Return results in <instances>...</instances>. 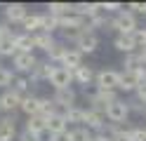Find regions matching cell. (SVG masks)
Wrapping results in <instances>:
<instances>
[{"label":"cell","mask_w":146,"mask_h":141,"mask_svg":"<svg viewBox=\"0 0 146 141\" xmlns=\"http://www.w3.org/2000/svg\"><path fill=\"white\" fill-rule=\"evenodd\" d=\"M111 28L118 31V35H132L139 26H137V17L132 12H127V9H123L120 14H115L111 19Z\"/></svg>","instance_id":"1"},{"label":"cell","mask_w":146,"mask_h":141,"mask_svg":"<svg viewBox=\"0 0 146 141\" xmlns=\"http://www.w3.org/2000/svg\"><path fill=\"white\" fill-rule=\"evenodd\" d=\"M104 115H106V120L111 122V125H123V122H127V118H130V103L118 99L113 103H108Z\"/></svg>","instance_id":"2"},{"label":"cell","mask_w":146,"mask_h":141,"mask_svg":"<svg viewBox=\"0 0 146 141\" xmlns=\"http://www.w3.org/2000/svg\"><path fill=\"white\" fill-rule=\"evenodd\" d=\"M85 97H87V101L92 103V108L94 111H99V113H106V108H108V103H113V101H118V92H106V89H94V92H85Z\"/></svg>","instance_id":"3"},{"label":"cell","mask_w":146,"mask_h":141,"mask_svg":"<svg viewBox=\"0 0 146 141\" xmlns=\"http://www.w3.org/2000/svg\"><path fill=\"white\" fill-rule=\"evenodd\" d=\"M118 80H120V71H113V68H104L97 73V89H106V92H118Z\"/></svg>","instance_id":"4"},{"label":"cell","mask_w":146,"mask_h":141,"mask_svg":"<svg viewBox=\"0 0 146 141\" xmlns=\"http://www.w3.org/2000/svg\"><path fill=\"white\" fill-rule=\"evenodd\" d=\"M97 47H99V35L94 31H87V28L80 33V38L76 40V50L80 54H92V52H97Z\"/></svg>","instance_id":"5"},{"label":"cell","mask_w":146,"mask_h":141,"mask_svg":"<svg viewBox=\"0 0 146 141\" xmlns=\"http://www.w3.org/2000/svg\"><path fill=\"white\" fill-rule=\"evenodd\" d=\"M54 103H57V108H59V113L61 111H68V108H73V106H78L76 103V89L73 87H66V89H54Z\"/></svg>","instance_id":"6"},{"label":"cell","mask_w":146,"mask_h":141,"mask_svg":"<svg viewBox=\"0 0 146 141\" xmlns=\"http://www.w3.org/2000/svg\"><path fill=\"white\" fill-rule=\"evenodd\" d=\"M21 94H17L12 89H5L3 94H0V108H3V113H7V115H14V111L21 108Z\"/></svg>","instance_id":"7"},{"label":"cell","mask_w":146,"mask_h":141,"mask_svg":"<svg viewBox=\"0 0 146 141\" xmlns=\"http://www.w3.org/2000/svg\"><path fill=\"white\" fill-rule=\"evenodd\" d=\"M29 17V7H26L24 3H10V5H5V21L7 24H19Z\"/></svg>","instance_id":"8"},{"label":"cell","mask_w":146,"mask_h":141,"mask_svg":"<svg viewBox=\"0 0 146 141\" xmlns=\"http://www.w3.org/2000/svg\"><path fill=\"white\" fill-rule=\"evenodd\" d=\"M71 82H76L73 80V71L64 68V66H57L54 73H52V78H50V85L54 89H66V87H71Z\"/></svg>","instance_id":"9"},{"label":"cell","mask_w":146,"mask_h":141,"mask_svg":"<svg viewBox=\"0 0 146 141\" xmlns=\"http://www.w3.org/2000/svg\"><path fill=\"white\" fill-rule=\"evenodd\" d=\"M54 68H57V66L50 64V61H38V64H35V68L29 73V82H42V80L50 82Z\"/></svg>","instance_id":"10"},{"label":"cell","mask_w":146,"mask_h":141,"mask_svg":"<svg viewBox=\"0 0 146 141\" xmlns=\"http://www.w3.org/2000/svg\"><path fill=\"white\" fill-rule=\"evenodd\" d=\"M12 64H14V71H17V73H31V71L35 68V64H38V59H35L33 54L17 52L14 59H12Z\"/></svg>","instance_id":"11"},{"label":"cell","mask_w":146,"mask_h":141,"mask_svg":"<svg viewBox=\"0 0 146 141\" xmlns=\"http://www.w3.org/2000/svg\"><path fill=\"white\" fill-rule=\"evenodd\" d=\"M104 125H106V115H104V113H99V111H94V108H87L83 127H87L90 132H102Z\"/></svg>","instance_id":"12"},{"label":"cell","mask_w":146,"mask_h":141,"mask_svg":"<svg viewBox=\"0 0 146 141\" xmlns=\"http://www.w3.org/2000/svg\"><path fill=\"white\" fill-rule=\"evenodd\" d=\"M14 136H17L14 115H3L0 118V141H14Z\"/></svg>","instance_id":"13"},{"label":"cell","mask_w":146,"mask_h":141,"mask_svg":"<svg viewBox=\"0 0 146 141\" xmlns=\"http://www.w3.org/2000/svg\"><path fill=\"white\" fill-rule=\"evenodd\" d=\"M139 78H137L134 71H120V80H118V89L123 92H137V87H139Z\"/></svg>","instance_id":"14"},{"label":"cell","mask_w":146,"mask_h":141,"mask_svg":"<svg viewBox=\"0 0 146 141\" xmlns=\"http://www.w3.org/2000/svg\"><path fill=\"white\" fill-rule=\"evenodd\" d=\"M26 132H31V134H38V136H45L47 134V118L42 115H33V118H26Z\"/></svg>","instance_id":"15"},{"label":"cell","mask_w":146,"mask_h":141,"mask_svg":"<svg viewBox=\"0 0 146 141\" xmlns=\"http://www.w3.org/2000/svg\"><path fill=\"white\" fill-rule=\"evenodd\" d=\"M64 132H68V122L64 120V115H61V113L50 115L47 118V134L50 136H57V134H64Z\"/></svg>","instance_id":"16"},{"label":"cell","mask_w":146,"mask_h":141,"mask_svg":"<svg viewBox=\"0 0 146 141\" xmlns=\"http://www.w3.org/2000/svg\"><path fill=\"white\" fill-rule=\"evenodd\" d=\"M59 66H64V68H68V71H76V68L83 66V54H80L76 47H68V52L64 54V59H61Z\"/></svg>","instance_id":"17"},{"label":"cell","mask_w":146,"mask_h":141,"mask_svg":"<svg viewBox=\"0 0 146 141\" xmlns=\"http://www.w3.org/2000/svg\"><path fill=\"white\" fill-rule=\"evenodd\" d=\"M97 78V73L92 71V66H80V68H76L73 71V80H76L78 85H83V87L87 89V85H92V80Z\"/></svg>","instance_id":"18"},{"label":"cell","mask_w":146,"mask_h":141,"mask_svg":"<svg viewBox=\"0 0 146 141\" xmlns=\"http://www.w3.org/2000/svg\"><path fill=\"white\" fill-rule=\"evenodd\" d=\"M85 113L87 108H80V106H73L68 111H61V115L64 120L68 122V125H76V127H83V122H85Z\"/></svg>","instance_id":"19"},{"label":"cell","mask_w":146,"mask_h":141,"mask_svg":"<svg viewBox=\"0 0 146 141\" xmlns=\"http://www.w3.org/2000/svg\"><path fill=\"white\" fill-rule=\"evenodd\" d=\"M19 111H24L29 118L38 115V113H40V97H35V94H26V97L21 99V108Z\"/></svg>","instance_id":"20"},{"label":"cell","mask_w":146,"mask_h":141,"mask_svg":"<svg viewBox=\"0 0 146 141\" xmlns=\"http://www.w3.org/2000/svg\"><path fill=\"white\" fill-rule=\"evenodd\" d=\"M14 47H17V52H26V54H33L35 50V42H33V35L31 33H17L14 38Z\"/></svg>","instance_id":"21"},{"label":"cell","mask_w":146,"mask_h":141,"mask_svg":"<svg viewBox=\"0 0 146 141\" xmlns=\"http://www.w3.org/2000/svg\"><path fill=\"white\" fill-rule=\"evenodd\" d=\"M113 47H115L118 52H123V54H134V52H139V50H137V45H134V38H132V35H115Z\"/></svg>","instance_id":"22"},{"label":"cell","mask_w":146,"mask_h":141,"mask_svg":"<svg viewBox=\"0 0 146 141\" xmlns=\"http://www.w3.org/2000/svg\"><path fill=\"white\" fill-rule=\"evenodd\" d=\"M14 38H17V33H12V31L0 38V56H12V59H14V54H17Z\"/></svg>","instance_id":"23"},{"label":"cell","mask_w":146,"mask_h":141,"mask_svg":"<svg viewBox=\"0 0 146 141\" xmlns=\"http://www.w3.org/2000/svg\"><path fill=\"white\" fill-rule=\"evenodd\" d=\"M40 31H42V33L59 31V17H54V14H50V12H40Z\"/></svg>","instance_id":"24"},{"label":"cell","mask_w":146,"mask_h":141,"mask_svg":"<svg viewBox=\"0 0 146 141\" xmlns=\"http://www.w3.org/2000/svg\"><path fill=\"white\" fill-rule=\"evenodd\" d=\"M68 52V45L64 42V40H57L52 45V50L47 52V61L50 64H61V59H64V54Z\"/></svg>","instance_id":"25"},{"label":"cell","mask_w":146,"mask_h":141,"mask_svg":"<svg viewBox=\"0 0 146 141\" xmlns=\"http://www.w3.org/2000/svg\"><path fill=\"white\" fill-rule=\"evenodd\" d=\"M33 42H35V47H38V50H42L45 54H47V52L52 50V45L57 42V38H54L52 33H42V31H40V33L33 35Z\"/></svg>","instance_id":"26"},{"label":"cell","mask_w":146,"mask_h":141,"mask_svg":"<svg viewBox=\"0 0 146 141\" xmlns=\"http://www.w3.org/2000/svg\"><path fill=\"white\" fill-rule=\"evenodd\" d=\"M21 28H24V33H31V35L40 33V14H29L21 21Z\"/></svg>","instance_id":"27"},{"label":"cell","mask_w":146,"mask_h":141,"mask_svg":"<svg viewBox=\"0 0 146 141\" xmlns=\"http://www.w3.org/2000/svg\"><path fill=\"white\" fill-rule=\"evenodd\" d=\"M10 89L17 92V94H21V97H26V94H31V82H29V78H24V75H14Z\"/></svg>","instance_id":"28"},{"label":"cell","mask_w":146,"mask_h":141,"mask_svg":"<svg viewBox=\"0 0 146 141\" xmlns=\"http://www.w3.org/2000/svg\"><path fill=\"white\" fill-rule=\"evenodd\" d=\"M94 132H90L87 127H73L68 129V141H92Z\"/></svg>","instance_id":"29"},{"label":"cell","mask_w":146,"mask_h":141,"mask_svg":"<svg viewBox=\"0 0 146 141\" xmlns=\"http://www.w3.org/2000/svg\"><path fill=\"white\" fill-rule=\"evenodd\" d=\"M47 12L54 14V17H66V14L73 12V3H50Z\"/></svg>","instance_id":"30"},{"label":"cell","mask_w":146,"mask_h":141,"mask_svg":"<svg viewBox=\"0 0 146 141\" xmlns=\"http://www.w3.org/2000/svg\"><path fill=\"white\" fill-rule=\"evenodd\" d=\"M139 66H144L139 52H134V54H125V59H123V71H137Z\"/></svg>","instance_id":"31"},{"label":"cell","mask_w":146,"mask_h":141,"mask_svg":"<svg viewBox=\"0 0 146 141\" xmlns=\"http://www.w3.org/2000/svg\"><path fill=\"white\" fill-rule=\"evenodd\" d=\"M59 113V108H57V103H54V99H40V113L38 115H42V118H50V115H57Z\"/></svg>","instance_id":"32"},{"label":"cell","mask_w":146,"mask_h":141,"mask_svg":"<svg viewBox=\"0 0 146 141\" xmlns=\"http://www.w3.org/2000/svg\"><path fill=\"white\" fill-rule=\"evenodd\" d=\"M12 80H14V73L10 68H5V66H0V89H10Z\"/></svg>","instance_id":"33"},{"label":"cell","mask_w":146,"mask_h":141,"mask_svg":"<svg viewBox=\"0 0 146 141\" xmlns=\"http://www.w3.org/2000/svg\"><path fill=\"white\" fill-rule=\"evenodd\" d=\"M80 33H83V31H80V28H61V38H64V42H76L78 40V38H80Z\"/></svg>","instance_id":"34"},{"label":"cell","mask_w":146,"mask_h":141,"mask_svg":"<svg viewBox=\"0 0 146 141\" xmlns=\"http://www.w3.org/2000/svg\"><path fill=\"white\" fill-rule=\"evenodd\" d=\"M132 38H134L137 50H144V47H146V28H137V31L132 33Z\"/></svg>","instance_id":"35"},{"label":"cell","mask_w":146,"mask_h":141,"mask_svg":"<svg viewBox=\"0 0 146 141\" xmlns=\"http://www.w3.org/2000/svg\"><path fill=\"white\" fill-rule=\"evenodd\" d=\"M127 12H132L134 17L137 14H144L146 17V3H130V5H127Z\"/></svg>","instance_id":"36"},{"label":"cell","mask_w":146,"mask_h":141,"mask_svg":"<svg viewBox=\"0 0 146 141\" xmlns=\"http://www.w3.org/2000/svg\"><path fill=\"white\" fill-rule=\"evenodd\" d=\"M111 141H134V139H132V132H130V127H123V129L118 132V134H115Z\"/></svg>","instance_id":"37"},{"label":"cell","mask_w":146,"mask_h":141,"mask_svg":"<svg viewBox=\"0 0 146 141\" xmlns=\"http://www.w3.org/2000/svg\"><path fill=\"white\" fill-rule=\"evenodd\" d=\"M127 103H130V111H137V113H144V115H146V106H144V101H139V99H132V101H127Z\"/></svg>","instance_id":"38"},{"label":"cell","mask_w":146,"mask_h":141,"mask_svg":"<svg viewBox=\"0 0 146 141\" xmlns=\"http://www.w3.org/2000/svg\"><path fill=\"white\" fill-rule=\"evenodd\" d=\"M130 132H132V139H134V141H146V129H141V127H130Z\"/></svg>","instance_id":"39"},{"label":"cell","mask_w":146,"mask_h":141,"mask_svg":"<svg viewBox=\"0 0 146 141\" xmlns=\"http://www.w3.org/2000/svg\"><path fill=\"white\" fill-rule=\"evenodd\" d=\"M134 97L139 99V101H144V103H146V80H141V82H139V87H137Z\"/></svg>","instance_id":"40"},{"label":"cell","mask_w":146,"mask_h":141,"mask_svg":"<svg viewBox=\"0 0 146 141\" xmlns=\"http://www.w3.org/2000/svg\"><path fill=\"white\" fill-rule=\"evenodd\" d=\"M19 141H42V136H38V134H31V132H21L19 134Z\"/></svg>","instance_id":"41"},{"label":"cell","mask_w":146,"mask_h":141,"mask_svg":"<svg viewBox=\"0 0 146 141\" xmlns=\"http://www.w3.org/2000/svg\"><path fill=\"white\" fill-rule=\"evenodd\" d=\"M10 31H12V26H10V24H7V21H0V38L7 35Z\"/></svg>","instance_id":"42"},{"label":"cell","mask_w":146,"mask_h":141,"mask_svg":"<svg viewBox=\"0 0 146 141\" xmlns=\"http://www.w3.org/2000/svg\"><path fill=\"white\" fill-rule=\"evenodd\" d=\"M92 141H111V139H106L104 134H94V139H92Z\"/></svg>","instance_id":"43"},{"label":"cell","mask_w":146,"mask_h":141,"mask_svg":"<svg viewBox=\"0 0 146 141\" xmlns=\"http://www.w3.org/2000/svg\"><path fill=\"white\" fill-rule=\"evenodd\" d=\"M139 56H141V61L146 64V47H144V50H139Z\"/></svg>","instance_id":"44"},{"label":"cell","mask_w":146,"mask_h":141,"mask_svg":"<svg viewBox=\"0 0 146 141\" xmlns=\"http://www.w3.org/2000/svg\"><path fill=\"white\" fill-rule=\"evenodd\" d=\"M0 115H5V113H3V108H0Z\"/></svg>","instance_id":"45"},{"label":"cell","mask_w":146,"mask_h":141,"mask_svg":"<svg viewBox=\"0 0 146 141\" xmlns=\"http://www.w3.org/2000/svg\"><path fill=\"white\" fill-rule=\"evenodd\" d=\"M0 66H3V64H0Z\"/></svg>","instance_id":"46"}]
</instances>
